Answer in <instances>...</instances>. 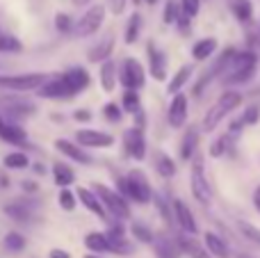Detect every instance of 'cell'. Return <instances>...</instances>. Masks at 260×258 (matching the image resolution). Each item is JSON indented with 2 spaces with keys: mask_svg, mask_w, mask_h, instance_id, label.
Wrapping results in <instances>:
<instances>
[{
  "mask_svg": "<svg viewBox=\"0 0 260 258\" xmlns=\"http://www.w3.org/2000/svg\"><path fill=\"white\" fill-rule=\"evenodd\" d=\"M117 187H119V195L135 201V204L146 206V204H151V199H153L151 183H148L146 174H144L142 169H130L126 176H121L117 181Z\"/></svg>",
  "mask_w": 260,
  "mask_h": 258,
  "instance_id": "obj_1",
  "label": "cell"
},
{
  "mask_svg": "<svg viewBox=\"0 0 260 258\" xmlns=\"http://www.w3.org/2000/svg\"><path fill=\"white\" fill-rule=\"evenodd\" d=\"M240 105H242V94H240V91H235V89H226L224 94L217 99V103L206 112L201 128L206 133H212L221 123V119L229 117V114L233 112V110H238Z\"/></svg>",
  "mask_w": 260,
  "mask_h": 258,
  "instance_id": "obj_2",
  "label": "cell"
},
{
  "mask_svg": "<svg viewBox=\"0 0 260 258\" xmlns=\"http://www.w3.org/2000/svg\"><path fill=\"white\" fill-rule=\"evenodd\" d=\"M48 82L46 73H5L0 76V89L7 91H39Z\"/></svg>",
  "mask_w": 260,
  "mask_h": 258,
  "instance_id": "obj_3",
  "label": "cell"
},
{
  "mask_svg": "<svg viewBox=\"0 0 260 258\" xmlns=\"http://www.w3.org/2000/svg\"><path fill=\"white\" fill-rule=\"evenodd\" d=\"M119 82L126 91H137L146 85V69L142 67V62H137L135 57H126L121 64V73H119Z\"/></svg>",
  "mask_w": 260,
  "mask_h": 258,
  "instance_id": "obj_4",
  "label": "cell"
},
{
  "mask_svg": "<svg viewBox=\"0 0 260 258\" xmlns=\"http://www.w3.org/2000/svg\"><path fill=\"white\" fill-rule=\"evenodd\" d=\"M94 190H96V195L101 197V201H103L105 210H108L112 217L130 219V206H128L126 197H121L119 192H114L112 187H105V185H96Z\"/></svg>",
  "mask_w": 260,
  "mask_h": 258,
  "instance_id": "obj_5",
  "label": "cell"
},
{
  "mask_svg": "<svg viewBox=\"0 0 260 258\" xmlns=\"http://www.w3.org/2000/svg\"><path fill=\"white\" fill-rule=\"evenodd\" d=\"M103 18H105V7L103 5H94V7H89L80 18H78L76 37L85 39V37L96 35V32L101 30V25H103Z\"/></svg>",
  "mask_w": 260,
  "mask_h": 258,
  "instance_id": "obj_6",
  "label": "cell"
},
{
  "mask_svg": "<svg viewBox=\"0 0 260 258\" xmlns=\"http://www.w3.org/2000/svg\"><path fill=\"white\" fill-rule=\"evenodd\" d=\"M189 190H192V197L199 201V204L208 206L212 201V187L206 178V172H203L201 163H194L192 167V178H189Z\"/></svg>",
  "mask_w": 260,
  "mask_h": 258,
  "instance_id": "obj_7",
  "label": "cell"
},
{
  "mask_svg": "<svg viewBox=\"0 0 260 258\" xmlns=\"http://www.w3.org/2000/svg\"><path fill=\"white\" fill-rule=\"evenodd\" d=\"M76 142L82 146V149H110L114 146V135L103 131H91V128H82V131L76 133Z\"/></svg>",
  "mask_w": 260,
  "mask_h": 258,
  "instance_id": "obj_8",
  "label": "cell"
},
{
  "mask_svg": "<svg viewBox=\"0 0 260 258\" xmlns=\"http://www.w3.org/2000/svg\"><path fill=\"white\" fill-rule=\"evenodd\" d=\"M123 146H126V153L130 155L133 160L142 163L146 158V137H144V131L137 126L128 128L123 133Z\"/></svg>",
  "mask_w": 260,
  "mask_h": 258,
  "instance_id": "obj_9",
  "label": "cell"
},
{
  "mask_svg": "<svg viewBox=\"0 0 260 258\" xmlns=\"http://www.w3.org/2000/svg\"><path fill=\"white\" fill-rule=\"evenodd\" d=\"M171 206H174V219H176V224L180 227V231L187 233V236H194V233L199 231V224H197V219H194L189 206L185 204L183 199H174L171 201Z\"/></svg>",
  "mask_w": 260,
  "mask_h": 258,
  "instance_id": "obj_10",
  "label": "cell"
},
{
  "mask_svg": "<svg viewBox=\"0 0 260 258\" xmlns=\"http://www.w3.org/2000/svg\"><path fill=\"white\" fill-rule=\"evenodd\" d=\"M37 94H39L41 99L64 101V99H73V96H76V91H73L71 87L67 85V80L59 76V78H55V80H48L39 91H37Z\"/></svg>",
  "mask_w": 260,
  "mask_h": 258,
  "instance_id": "obj_11",
  "label": "cell"
},
{
  "mask_svg": "<svg viewBox=\"0 0 260 258\" xmlns=\"http://www.w3.org/2000/svg\"><path fill=\"white\" fill-rule=\"evenodd\" d=\"M76 195H78V201H80V204L85 206L89 213H94L96 217H101V219L108 217V210H105L101 197L96 195V190H89V187H78Z\"/></svg>",
  "mask_w": 260,
  "mask_h": 258,
  "instance_id": "obj_12",
  "label": "cell"
},
{
  "mask_svg": "<svg viewBox=\"0 0 260 258\" xmlns=\"http://www.w3.org/2000/svg\"><path fill=\"white\" fill-rule=\"evenodd\" d=\"M167 119H169V126L171 128L185 126V121H187V96H185V94H176L174 99H171Z\"/></svg>",
  "mask_w": 260,
  "mask_h": 258,
  "instance_id": "obj_13",
  "label": "cell"
},
{
  "mask_svg": "<svg viewBox=\"0 0 260 258\" xmlns=\"http://www.w3.org/2000/svg\"><path fill=\"white\" fill-rule=\"evenodd\" d=\"M146 53H148V71H151V78L153 80H165L167 78V57H165V53L157 50L155 44H148Z\"/></svg>",
  "mask_w": 260,
  "mask_h": 258,
  "instance_id": "obj_14",
  "label": "cell"
},
{
  "mask_svg": "<svg viewBox=\"0 0 260 258\" xmlns=\"http://www.w3.org/2000/svg\"><path fill=\"white\" fill-rule=\"evenodd\" d=\"M55 149L59 151L62 155H67L69 160H73V163H91V158L87 155V151L82 149L80 144H73L71 140H67V137H59V140H55Z\"/></svg>",
  "mask_w": 260,
  "mask_h": 258,
  "instance_id": "obj_15",
  "label": "cell"
},
{
  "mask_svg": "<svg viewBox=\"0 0 260 258\" xmlns=\"http://www.w3.org/2000/svg\"><path fill=\"white\" fill-rule=\"evenodd\" d=\"M62 78L67 80V85L71 87L76 94H80L82 89H87V87L91 85L89 73H87V69H82V67H71L67 73H62Z\"/></svg>",
  "mask_w": 260,
  "mask_h": 258,
  "instance_id": "obj_16",
  "label": "cell"
},
{
  "mask_svg": "<svg viewBox=\"0 0 260 258\" xmlns=\"http://www.w3.org/2000/svg\"><path fill=\"white\" fill-rule=\"evenodd\" d=\"M112 48H114V37H105V39H101L96 46H91L89 53H87V59L94 64H103L110 59V55H112Z\"/></svg>",
  "mask_w": 260,
  "mask_h": 258,
  "instance_id": "obj_17",
  "label": "cell"
},
{
  "mask_svg": "<svg viewBox=\"0 0 260 258\" xmlns=\"http://www.w3.org/2000/svg\"><path fill=\"white\" fill-rule=\"evenodd\" d=\"M203 245H206V249L210 251V256L231 258V249H229V245H226V240L221 236H217L215 231H208L206 236H203Z\"/></svg>",
  "mask_w": 260,
  "mask_h": 258,
  "instance_id": "obj_18",
  "label": "cell"
},
{
  "mask_svg": "<svg viewBox=\"0 0 260 258\" xmlns=\"http://www.w3.org/2000/svg\"><path fill=\"white\" fill-rule=\"evenodd\" d=\"M50 172H53L55 185H59L62 190L64 187H71V183L76 181V172H73V167L71 165H67V163H53Z\"/></svg>",
  "mask_w": 260,
  "mask_h": 258,
  "instance_id": "obj_19",
  "label": "cell"
},
{
  "mask_svg": "<svg viewBox=\"0 0 260 258\" xmlns=\"http://www.w3.org/2000/svg\"><path fill=\"white\" fill-rule=\"evenodd\" d=\"M178 247H180V251H185V254H187L189 258H212L210 256V251L208 249H203L201 245H199L197 240H194V238H189L187 233H180L178 236Z\"/></svg>",
  "mask_w": 260,
  "mask_h": 258,
  "instance_id": "obj_20",
  "label": "cell"
},
{
  "mask_svg": "<svg viewBox=\"0 0 260 258\" xmlns=\"http://www.w3.org/2000/svg\"><path fill=\"white\" fill-rule=\"evenodd\" d=\"M82 245H85V249L91 251V254L110 251V240H108V236H105L103 231H89L85 236V240H82Z\"/></svg>",
  "mask_w": 260,
  "mask_h": 258,
  "instance_id": "obj_21",
  "label": "cell"
},
{
  "mask_svg": "<svg viewBox=\"0 0 260 258\" xmlns=\"http://www.w3.org/2000/svg\"><path fill=\"white\" fill-rule=\"evenodd\" d=\"M117 67H114L112 59H108V62L101 64V71H99V80H101V87H103L105 94H110V91H114V87H117Z\"/></svg>",
  "mask_w": 260,
  "mask_h": 258,
  "instance_id": "obj_22",
  "label": "cell"
},
{
  "mask_svg": "<svg viewBox=\"0 0 260 258\" xmlns=\"http://www.w3.org/2000/svg\"><path fill=\"white\" fill-rule=\"evenodd\" d=\"M215 50H217V39L215 37H206V39H199L192 46V57L197 62H206L210 55H215Z\"/></svg>",
  "mask_w": 260,
  "mask_h": 258,
  "instance_id": "obj_23",
  "label": "cell"
},
{
  "mask_svg": "<svg viewBox=\"0 0 260 258\" xmlns=\"http://www.w3.org/2000/svg\"><path fill=\"white\" fill-rule=\"evenodd\" d=\"M197 146H199V133L194 128H189L183 135V142H180V149H178L180 160H192L194 153H197Z\"/></svg>",
  "mask_w": 260,
  "mask_h": 258,
  "instance_id": "obj_24",
  "label": "cell"
},
{
  "mask_svg": "<svg viewBox=\"0 0 260 258\" xmlns=\"http://www.w3.org/2000/svg\"><path fill=\"white\" fill-rule=\"evenodd\" d=\"M192 71H194V67L192 64H183V67L176 71V76L169 80V87H167V91H169L171 96H176V94H180V89H183V85L192 78Z\"/></svg>",
  "mask_w": 260,
  "mask_h": 258,
  "instance_id": "obj_25",
  "label": "cell"
},
{
  "mask_svg": "<svg viewBox=\"0 0 260 258\" xmlns=\"http://www.w3.org/2000/svg\"><path fill=\"white\" fill-rule=\"evenodd\" d=\"M3 210H5V215H7V217L16 219V222H21V224L30 222V217H32L30 206H27L25 201H14V204H7Z\"/></svg>",
  "mask_w": 260,
  "mask_h": 258,
  "instance_id": "obj_26",
  "label": "cell"
},
{
  "mask_svg": "<svg viewBox=\"0 0 260 258\" xmlns=\"http://www.w3.org/2000/svg\"><path fill=\"white\" fill-rule=\"evenodd\" d=\"M139 35H142V14L135 12V14H130V18H128V23H126L123 41H126L128 46H133L135 41L139 39Z\"/></svg>",
  "mask_w": 260,
  "mask_h": 258,
  "instance_id": "obj_27",
  "label": "cell"
},
{
  "mask_svg": "<svg viewBox=\"0 0 260 258\" xmlns=\"http://www.w3.org/2000/svg\"><path fill=\"white\" fill-rule=\"evenodd\" d=\"M0 137H3L5 142H9V144H23V142L27 140V135H25V128H21V126H16V123H5L3 126V131H0Z\"/></svg>",
  "mask_w": 260,
  "mask_h": 258,
  "instance_id": "obj_28",
  "label": "cell"
},
{
  "mask_svg": "<svg viewBox=\"0 0 260 258\" xmlns=\"http://www.w3.org/2000/svg\"><path fill=\"white\" fill-rule=\"evenodd\" d=\"M231 12L235 14L240 23H249L253 18V5L251 0H233L231 3Z\"/></svg>",
  "mask_w": 260,
  "mask_h": 258,
  "instance_id": "obj_29",
  "label": "cell"
},
{
  "mask_svg": "<svg viewBox=\"0 0 260 258\" xmlns=\"http://www.w3.org/2000/svg\"><path fill=\"white\" fill-rule=\"evenodd\" d=\"M153 245H155V256L157 258H176L178 251H180L178 242L169 240V238H160V240H155Z\"/></svg>",
  "mask_w": 260,
  "mask_h": 258,
  "instance_id": "obj_30",
  "label": "cell"
},
{
  "mask_svg": "<svg viewBox=\"0 0 260 258\" xmlns=\"http://www.w3.org/2000/svg\"><path fill=\"white\" fill-rule=\"evenodd\" d=\"M3 165L7 169H14V172H21V169L30 167V158H27L23 151H14V153H7L3 160Z\"/></svg>",
  "mask_w": 260,
  "mask_h": 258,
  "instance_id": "obj_31",
  "label": "cell"
},
{
  "mask_svg": "<svg viewBox=\"0 0 260 258\" xmlns=\"http://www.w3.org/2000/svg\"><path fill=\"white\" fill-rule=\"evenodd\" d=\"M155 169H157V174H160L162 178H171V176H176V163H174V158H169L167 153H157V158H155Z\"/></svg>",
  "mask_w": 260,
  "mask_h": 258,
  "instance_id": "obj_32",
  "label": "cell"
},
{
  "mask_svg": "<svg viewBox=\"0 0 260 258\" xmlns=\"http://www.w3.org/2000/svg\"><path fill=\"white\" fill-rule=\"evenodd\" d=\"M21 50H23V44L18 41V37L0 30V53H21Z\"/></svg>",
  "mask_w": 260,
  "mask_h": 258,
  "instance_id": "obj_33",
  "label": "cell"
},
{
  "mask_svg": "<svg viewBox=\"0 0 260 258\" xmlns=\"http://www.w3.org/2000/svg\"><path fill=\"white\" fill-rule=\"evenodd\" d=\"M130 233H133V238L137 242H142V245H153V242H155L153 231L148 227H144V224H139V222H135L133 227H130Z\"/></svg>",
  "mask_w": 260,
  "mask_h": 258,
  "instance_id": "obj_34",
  "label": "cell"
},
{
  "mask_svg": "<svg viewBox=\"0 0 260 258\" xmlns=\"http://www.w3.org/2000/svg\"><path fill=\"white\" fill-rule=\"evenodd\" d=\"M3 245H5V249H9V251H23L25 249V245H27V240L23 238V233L9 231L7 236L3 238Z\"/></svg>",
  "mask_w": 260,
  "mask_h": 258,
  "instance_id": "obj_35",
  "label": "cell"
},
{
  "mask_svg": "<svg viewBox=\"0 0 260 258\" xmlns=\"http://www.w3.org/2000/svg\"><path fill=\"white\" fill-rule=\"evenodd\" d=\"M231 142H233V135H231V133L217 137V140L210 144V155H212V158H221V155L231 149Z\"/></svg>",
  "mask_w": 260,
  "mask_h": 258,
  "instance_id": "obj_36",
  "label": "cell"
},
{
  "mask_svg": "<svg viewBox=\"0 0 260 258\" xmlns=\"http://www.w3.org/2000/svg\"><path fill=\"white\" fill-rule=\"evenodd\" d=\"M57 199H59V208L69 210V213H71V210H76V206L80 204V201H78V195L71 190V187H64V190H59Z\"/></svg>",
  "mask_w": 260,
  "mask_h": 258,
  "instance_id": "obj_37",
  "label": "cell"
},
{
  "mask_svg": "<svg viewBox=\"0 0 260 258\" xmlns=\"http://www.w3.org/2000/svg\"><path fill=\"white\" fill-rule=\"evenodd\" d=\"M55 27H57L59 35H71V32H76V23H73V18L64 12L55 14Z\"/></svg>",
  "mask_w": 260,
  "mask_h": 258,
  "instance_id": "obj_38",
  "label": "cell"
},
{
  "mask_svg": "<svg viewBox=\"0 0 260 258\" xmlns=\"http://www.w3.org/2000/svg\"><path fill=\"white\" fill-rule=\"evenodd\" d=\"M153 199H155L157 213H160V215H162V219H165V222L171 227V224H174V206H171L169 201H167L165 197H160V195H155Z\"/></svg>",
  "mask_w": 260,
  "mask_h": 258,
  "instance_id": "obj_39",
  "label": "cell"
},
{
  "mask_svg": "<svg viewBox=\"0 0 260 258\" xmlns=\"http://www.w3.org/2000/svg\"><path fill=\"white\" fill-rule=\"evenodd\" d=\"M108 240H110V251H114V254H133L135 251V245L128 238H108Z\"/></svg>",
  "mask_w": 260,
  "mask_h": 258,
  "instance_id": "obj_40",
  "label": "cell"
},
{
  "mask_svg": "<svg viewBox=\"0 0 260 258\" xmlns=\"http://www.w3.org/2000/svg\"><path fill=\"white\" fill-rule=\"evenodd\" d=\"M180 16V7L176 0H167L165 5V12H162V21H165V25H174L176 21H178Z\"/></svg>",
  "mask_w": 260,
  "mask_h": 258,
  "instance_id": "obj_41",
  "label": "cell"
},
{
  "mask_svg": "<svg viewBox=\"0 0 260 258\" xmlns=\"http://www.w3.org/2000/svg\"><path fill=\"white\" fill-rule=\"evenodd\" d=\"M123 110L130 114H137L142 110V101H139L137 91H123Z\"/></svg>",
  "mask_w": 260,
  "mask_h": 258,
  "instance_id": "obj_42",
  "label": "cell"
},
{
  "mask_svg": "<svg viewBox=\"0 0 260 258\" xmlns=\"http://www.w3.org/2000/svg\"><path fill=\"white\" fill-rule=\"evenodd\" d=\"M238 229H240V233H242L247 240H251L253 245H260V229H256L253 224H249V222H240Z\"/></svg>",
  "mask_w": 260,
  "mask_h": 258,
  "instance_id": "obj_43",
  "label": "cell"
},
{
  "mask_svg": "<svg viewBox=\"0 0 260 258\" xmlns=\"http://www.w3.org/2000/svg\"><path fill=\"white\" fill-rule=\"evenodd\" d=\"M103 117L108 119V121L117 123V121H121V117H123V110L119 108L117 103H105V105H103Z\"/></svg>",
  "mask_w": 260,
  "mask_h": 258,
  "instance_id": "obj_44",
  "label": "cell"
},
{
  "mask_svg": "<svg viewBox=\"0 0 260 258\" xmlns=\"http://www.w3.org/2000/svg\"><path fill=\"white\" fill-rule=\"evenodd\" d=\"M180 9H183L189 18H194L201 12V0H180Z\"/></svg>",
  "mask_w": 260,
  "mask_h": 258,
  "instance_id": "obj_45",
  "label": "cell"
},
{
  "mask_svg": "<svg viewBox=\"0 0 260 258\" xmlns=\"http://www.w3.org/2000/svg\"><path fill=\"white\" fill-rule=\"evenodd\" d=\"M240 119H242L244 126H251V123H256L258 119H260V108H258V105H251V108L244 110V114Z\"/></svg>",
  "mask_w": 260,
  "mask_h": 258,
  "instance_id": "obj_46",
  "label": "cell"
},
{
  "mask_svg": "<svg viewBox=\"0 0 260 258\" xmlns=\"http://www.w3.org/2000/svg\"><path fill=\"white\" fill-rule=\"evenodd\" d=\"M126 5H128V0H108V7L114 16H121L123 9H126Z\"/></svg>",
  "mask_w": 260,
  "mask_h": 258,
  "instance_id": "obj_47",
  "label": "cell"
},
{
  "mask_svg": "<svg viewBox=\"0 0 260 258\" xmlns=\"http://www.w3.org/2000/svg\"><path fill=\"white\" fill-rule=\"evenodd\" d=\"M189 21H192V18H189L187 14L180 9V16H178V21H176V25L180 27V32H183V35H187V32H189Z\"/></svg>",
  "mask_w": 260,
  "mask_h": 258,
  "instance_id": "obj_48",
  "label": "cell"
},
{
  "mask_svg": "<svg viewBox=\"0 0 260 258\" xmlns=\"http://www.w3.org/2000/svg\"><path fill=\"white\" fill-rule=\"evenodd\" d=\"M73 119H76V121H80V123L91 121V112H89V110H76V114H73Z\"/></svg>",
  "mask_w": 260,
  "mask_h": 258,
  "instance_id": "obj_49",
  "label": "cell"
},
{
  "mask_svg": "<svg viewBox=\"0 0 260 258\" xmlns=\"http://www.w3.org/2000/svg\"><path fill=\"white\" fill-rule=\"evenodd\" d=\"M48 258H71V254H69L67 249H57V247H55V249L48 251Z\"/></svg>",
  "mask_w": 260,
  "mask_h": 258,
  "instance_id": "obj_50",
  "label": "cell"
},
{
  "mask_svg": "<svg viewBox=\"0 0 260 258\" xmlns=\"http://www.w3.org/2000/svg\"><path fill=\"white\" fill-rule=\"evenodd\" d=\"M23 190L25 192H37L39 190V185H37L35 181H23Z\"/></svg>",
  "mask_w": 260,
  "mask_h": 258,
  "instance_id": "obj_51",
  "label": "cell"
},
{
  "mask_svg": "<svg viewBox=\"0 0 260 258\" xmlns=\"http://www.w3.org/2000/svg\"><path fill=\"white\" fill-rule=\"evenodd\" d=\"M253 208L260 213V185L256 187V192H253Z\"/></svg>",
  "mask_w": 260,
  "mask_h": 258,
  "instance_id": "obj_52",
  "label": "cell"
},
{
  "mask_svg": "<svg viewBox=\"0 0 260 258\" xmlns=\"http://www.w3.org/2000/svg\"><path fill=\"white\" fill-rule=\"evenodd\" d=\"M7 185H9L7 176H5V174H0V187H7Z\"/></svg>",
  "mask_w": 260,
  "mask_h": 258,
  "instance_id": "obj_53",
  "label": "cell"
},
{
  "mask_svg": "<svg viewBox=\"0 0 260 258\" xmlns=\"http://www.w3.org/2000/svg\"><path fill=\"white\" fill-rule=\"evenodd\" d=\"M87 3H89V0H73V5H76V7H85Z\"/></svg>",
  "mask_w": 260,
  "mask_h": 258,
  "instance_id": "obj_54",
  "label": "cell"
},
{
  "mask_svg": "<svg viewBox=\"0 0 260 258\" xmlns=\"http://www.w3.org/2000/svg\"><path fill=\"white\" fill-rule=\"evenodd\" d=\"M5 123H7V121H5V119H3V114H0V131H3V126H5Z\"/></svg>",
  "mask_w": 260,
  "mask_h": 258,
  "instance_id": "obj_55",
  "label": "cell"
},
{
  "mask_svg": "<svg viewBox=\"0 0 260 258\" xmlns=\"http://www.w3.org/2000/svg\"><path fill=\"white\" fill-rule=\"evenodd\" d=\"M144 3H146V5H155L157 0H144Z\"/></svg>",
  "mask_w": 260,
  "mask_h": 258,
  "instance_id": "obj_56",
  "label": "cell"
},
{
  "mask_svg": "<svg viewBox=\"0 0 260 258\" xmlns=\"http://www.w3.org/2000/svg\"><path fill=\"white\" fill-rule=\"evenodd\" d=\"M85 258H99V256H96V254H87Z\"/></svg>",
  "mask_w": 260,
  "mask_h": 258,
  "instance_id": "obj_57",
  "label": "cell"
},
{
  "mask_svg": "<svg viewBox=\"0 0 260 258\" xmlns=\"http://www.w3.org/2000/svg\"><path fill=\"white\" fill-rule=\"evenodd\" d=\"M238 258H249V256H244V254H240V256H238Z\"/></svg>",
  "mask_w": 260,
  "mask_h": 258,
  "instance_id": "obj_58",
  "label": "cell"
}]
</instances>
